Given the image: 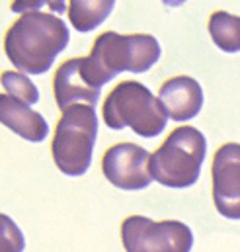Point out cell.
<instances>
[{
	"instance_id": "6da1fadb",
	"label": "cell",
	"mask_w": 240,
	"mask_h": 252,
	"mask_svg": "<svg viewBox=\"0 0 240 252\" xmlns=\"http://www.w3.org/2000/svg\"><path fill=\"white\" fill-rule=\"evenodd\" d=\"M70 39L68 26L59 16L28 10L6 32L4 51L10 63L24 74L47 72Z\"/></svg>"
},
{
	"instance_id": "7a4b0ae2",
	"label": "cell",
	"mask_w": 240,
	"mask_h": 252,
	"mask_svg": "<svg viewBox=\"0 0 240 252\" xmlns=\"http://www.w3.org/2000/svg\"><path fill=\"white\" fill-rule=\"evenodd\" d=\"M160 59V43L154 35H120L104 32L96 37L88 57H82L84 70L96 88H102L123 70L147 72Z\"/></svg>"
},
{
	"instance_id": "3957f363",
	"label": "cell",
	"mask_w": 240,
	"mask_h": 252,
	"mask_svg": "<svg viewBox=\"0 0 240 252\" xmlns=\"http://www.w3.org/2000/svg\"><path fill=\"white\" fill-rule=\"evenodd\" d=\"M207 155L205 135L191 126L176 127L150 155L149 172L166 188H189L197 182Z\"/></svg>"
},
{
	"instance_id": "277c9868",
	"label": "cell",
	"mask_w": 240,
	"mask_h": 252,
	"mask_svg": "<svg viewBox=\"0 0 240 252\" xmlns=\"http://www.w3.org/2000/svg\"><path fill=\"white\" fill-rule=\"evenodd\" d=\"M102 116L110 129L121 131L131 127L133 133L145 139L160 135L168 124V114L162 102L137 80H123L114 86L104 100Z\"/></svg>"
},
{
	"instance_id": "5b68a950",
	"label": "cell",
	"mask_w": 240,
	"mask_h": 252,
	"mask_svg": "<svg viewBox=\"0 0 240 252\" xmlns=\"http://www.w3.org/2000/svg\"><path fill=\"white\" fill-rule=\"evenodd\" d=\"M98 137V116L88 104H74L62 112L53 143L51 155L55 166L64 176L78 178L88 172L92 153Z\"/></svg>"
},
{
	"instance_id": "8992f818",
	"label": "cell",
	"mask_w": 240,
	"mask_h": 252,
	"mask_svg": "<svg viewBox=\"0 0 240 252\" xmlns=\"http://www.w3.org/2000/svg\"><path fill=\"white\" fill-rule=\"evenodd\" d=\"M121 243L125 252H191L193 233L181 221L131 215L121 223Z\"/></svg>"
},
{
	"instance_id": "52a82bcc",
	"label": "cell",
	"mask_w": 240,
	"mask_h": 252,
	"mask_svg": "<svg viewBox=\"0 0 240 252\" xmlns=\"http://www.w3.org/2000/svg\"><path fill=\"white\" fill-rule=\"evenodd\" d=\"M149 162L150 155L147 149L135 143H118L104 153L102 172L116 188L125 191L145 189L152 182Z\"/></svg>"
},
{
	"instance_id": "ba28073f",
	"label": "cell",
	"mask_w": 240,
	"mask_h": 252,
	"mask_svg": "<svg viewBox=\"0 0 240 252\" xmlns=\"http://www.w3.org/2000/svg\"><path fill=\"white\" fill-rule=\"evenodd\" d=\"M213 201L227 219H240V143H225L213 157Z\"/></svg>"
},
{
	"instance_id": "9c48e42d",
	"label": "cell",
	"mask_w": 240,
	"mask_h": 252,
	"mask_svg": "<svg viewBox=\"0 0 240 252\" xmlns=\"http://www.w3.org/2000/svg\"><path fill=\"white\" fill-rule=\"evenodd\" d=\"M53 92H55L57 108L60 112H66L78 100L94 108L100 100L102 88H96L92 80L88 78L82 57H74V59L64 61L57 68L55 78H53Z\"/></svg>"
},
{
	"instance_id": "30bf717a",
	"label": "cell",
	"mask_w": 240,
	"mask_h": 252,
	"mask_svg": "<svg viewBox=\"0 0 240 252\" xmlns=\"http://www.w3.org/2000/svg\"><path fill=\"white\" fill-rule=\"evenodd\" d=\"M158 100L162 102L166 114L174 122L193 120L203 108V90L201 84L191 76H172L168 78L160 90Z\"/></svg>"
},
{
	"instance_id": "8fae6325",
	"label": "cell",
	"mask_w": 240,
	"mask_h": 252,
	"mask_svg": "<svg viewBox=\"0 0 240 252\" xmlns=\"http://www.w3.org/2000/svg\"><path fill=\"white\" fill-rule=\"evenodd\" d=\"M0 124L30 143H41L49 135L45 118L10 94H0Z\"/></svg>"
},
{
	"instance_id": "7c38bea8",
	"label": "cell",
	"mask_w": 240,
	"mask_h": 252,
	"mask_svg": "<svg viewBox=\"0 0 240 252\" xmlns=\"http://www.w3.org/2000/svg\"><path fill=\"white\" fill-rule=\"evenodd\" d=\"M114 6V0H72L68 4V18L76 32L88 33L112 14Z\"/></svg>"
},
{
	"instance_id": "4fadbf2b",
	"label": "cell",
	"mask_w": 240,
	"mask_h": 252,
	"mask_svg": "<svg viewBox=\"0 0 240 252\" xmlns=\"http://www.w3.org/2000/svg\"><path fill=\"white\" fill-rule=\"evenodd\" d=\"M209 35L213 43L225 53L240 51V16L217 10L209 16Z\"/></svg>"
},
{
	"instance_id": "5bb4252c",
	"label": "cell",
	"mask_w": 240,
	"mask_h": 252,
	"mask_svg": "<svg viewBox=\"0 0 240 252\" xmlns=\"http://www.w3.org/2000/svg\"><path fill=\"white\" fill-rule=\"evenodd\" d=\"M0 82L12 98H16V100H20L28 106H33V104L39 102V90L28 78V74L16 72V70H6V72H2Z\"/></svg>"
},
{
	"instance_id": "9a60e30c",
	"label": "cell",
	"mask_w": 240,
	"mask_h": 252,
	"mask_svg": "<svg viewBox=\"0 0 240 252\" xmlns=\"http://www.w3.org/2000/svg\"><path fill=\"white\" fill-rule=\"evenodd\" d=\"M26 237L16 221L0 213V252H24Z\"/></svg>"
}]
</instances>
